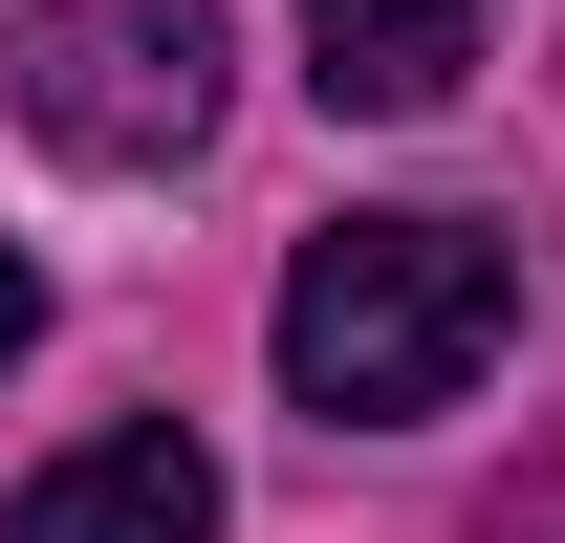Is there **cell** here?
Returning a JSON list of instances; mask_svg holds the SVG:
<instances>
[{
    "label": "cell",
    "instance_id": "1",
    "mask_svg": "<svg viewBox=\"0 0 565 543\" xmlns=\"http://www.w3.org/2000/svg\"><path fill=\"white\" fill-rule=\"evenodd\" d=\"M522 327V283H500L479 217H327L305 262H282V392L327 413V435H414L457 413Z\"/></svg>",
    "mask_w": 565,
    "mask_h": 543
},
{
    "label": "cell",
    "instance_id": "2",
    "mask_svg": "<svg viewBox=\"0 0 565 543\" xmlns=\"http://www.w3.org/2000/svg\"><path fill=\"white\" fill-rule=\"evenodd\" d=\"M22 131L87 152V174H152V152L217 131V0H22Z\"/></svg>",
    "mask_w": 565,
    "mask_h": 543
},
{
    "label": "cell",
    "instance_id": "3",
    "mask_svg": "<svg viewBox=\"0 0 565 543\" xmlns=\"http://www.w3.org/2000/svg\"><path fill=\"white\" fill-rule=\"evenodd\" d=\"M0 543H217V457L174 435V413H131V435H87V457L22 478Z\"/></svg>",
    "mask_w": 565,
    "mask_h": 543
},
{
    "label": "cell",
    "instance_id": "4",
    "mask_svg": "<svg viewBox=\"0 0 565 543\" xmlns=\"http://www.w3.org/2000/svg\"><path fill=\"white\" fill-rule=\"evenodd\" d=\"M479 0H305V87L327 109H457Z\"/></svg>",
    "mask_w": 565,
    "mask_h": 543
},
{
    "label": "cell",
    "instance_id": "5",
    "mask_svg": "<svg viewBox=\"0 0 565 543\" xmlns=\"http://www.w3.org/2000/svg\"><path fill=\"white\" fill-rule=\"evenodd\" d=\"M22 327H44V283H22V239H0V348H22Z\"/></svg>",
    "mask_w": 565,
    "mask_h": 543
}]
</instances>
